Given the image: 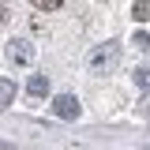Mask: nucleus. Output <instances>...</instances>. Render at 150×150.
Instances as JSON below:
<instances>
[{"mask_svg":"<svg viewBox=\"0 0 150 150\" xmlns=\"http://www.w3.org/2000/svg\"><path fill=\"white\" fill-rule=\"evenodd\" d=\"M11 101H15V83L8 75H0V109H8Z\"/></svg>","mask_w":150,"mask_h":150,"instance_id":"20e7f679","label":"nucleus"},{"mask_svg":"<svg viewBox=\"0 0 150 150\" xmlns=\"http://www.w3.org/2000/svg\"><path fill=\"white\" fill-rule=\"evenodd\" d=\"M116 56H120V49H116L112 41H105V45H98V49L90 53V68H94V71H101V68H112V64H116Z\"/></svg>","mask_w":150,"mask_h":150,"instance_id":"f03ea898","label":"nucleus"},{"mask_svg":"<svg viewBox=\"0 0 150 150\" xmlns=\"http://www.w3.org/2000/svg\"><path fill=\"white\" fill-rule=\"evenodd\" d=\"M135 45L139 49H150V34H135Z\"/></svg>","mask_w":150,"mask_h":150,"instance_id":"1a4fd4ad","label":"nucleus"},{"mask_svg":"<svg viewBox=\"0 0 150 150\" xmlns=\"http://www.w3.org/2000/svg\"><path fill=\"white\" fill-rule=\"evenodd\" d=\"M26 94H30V98H41V94H49V79H45V75H30V83H26Z\"/></svg>","mask_w":150,"mask_h":150,"instance_id":"39448f33","label":"nucleus"},{"mask_svg":"<svg viewBox=\"0 0 150 150\" xmlns=\"http://www.w3.org/2000/svg\"><path fill=\"white\" fill-rule=\"evenodd\" d=\"M34 56H38V49L26 38H11V41H8V60H11V64H34Z\"/></svg>","mask_w":150,"mask_h":150,"instance_id":"f257e3e1","label":"nucleus"},{"mask_svg":"<svg viewBox=\"0 0 150 150\" xmlns=\"http://www.w3.org/2000/svg\"><path fill=\"white\" fill-rule=\"evenodd\" d=\"M135 86L150 94V68H139V71H135Z\"/></svg>","mask_w":150,"mask_h":150,"instance_id":"423d86ee","label":"nucleus"},{"mask_svg":"<svg viewBox=\"0 0 150 150\" xmlns=\"http://www.w3.org/2000/svg\"><path fill=\"white\" fill-rule=\"evenodd\" d=\"M131 15L139 19V23H143V19H150V4H135V11H131Z\"/></svg>","mask_w":150,"mask_h":150,"instance_id":"6e6552de","label":"nucleus"},{"mask_svg":"<svg viewBox=\"0 0 150 150\" xmlns=\"http://www.w3.org/2000/svg\"><path fill=\"white\" fill-rule=\"evenodd\" d=\"M53 112L60 116V120H75V116H79V101H75L71 94H56V101H53Z\"/></svg>","mask_w":150,"mask_h":150,"instance_id":"7ed1b4c3","label":"nucleus"},{"mask_svg":"<svg viewBox=\"0 0 150 150\" xmlns=\"http://www.w3.org/2000/svg\"><path fill=\"white\" fill-rule=\"evenodd\" d=\"M8 23V0H0V26Z\"/></svg>","mask_w":150,"mask_h":150,"instance_id":"9d476101","label":"nucleus"},{"mask_svg":"<svg viewBox=\"0 0 150 150\" xmlns=\"http://www.w3.org/2000/svg\"><path fill=\"white\" fill-rule=\"evenodd\" d=\"M30 4H34V8H41V11H56L64 0H30Z\"/></svg>","mask_w":150,"mask_h":150,"instance_id":"0eeeda50","label":"nucleus"}]
</instances>
